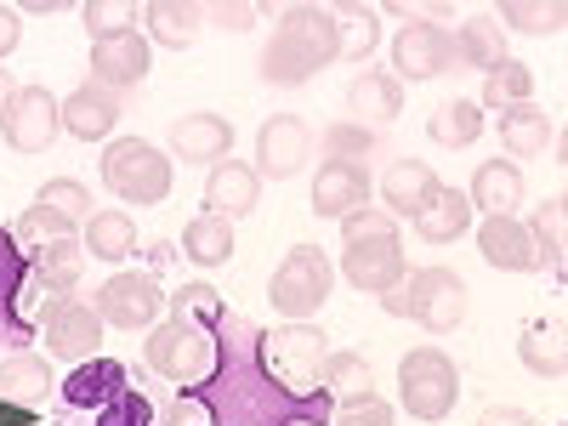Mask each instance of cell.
Masks as SVG:
<instances>
[{"instance_id": "cell-10", "label": "cell", "mask_w": 568, "mask_h": 426, "mask_svg": "<svg viewBox=\"0 0 568 426\" xmlns=\"http://www.w3.org/2000/svg\"><path fill=\"white\" fill-rule=\"evenodd\" d=\"M329 291H336V267H329V256L318 251V245H296L291 256L278 262V273H273V284H267V296H273V313H284V318H313L324 302H329Z\"/></svg>"}, {"instance_id": "cell-28", "label": "cell", "mask_w": 568, "mask_h": 426, "mask_svg": "<svg viewBox=\"0 0 568 426\" xmlns=\"http://www.w3.org/2000/svg\"><path fill=\"white\" fill-rule=\"evenodd\" d=\"M466 227H471V200H466V187H438V194L426 200V211L415 216V233H420L426 245H455Z\"/></svg>"}, {"instance_id": "cell-29", "label": "cell", "mask_w": 568, "mask_h": 426, "mask_svg": "<svg viewBox=\"0 0 568 426\" xmlns=\"http://www.w3.org/2000/svg\"><path fill=\"white\" fill-rule=\"evenodd\" d=\"M142 18H149V45H194L200 29H205V7H194V0H154V7H142Z\"/></svg>"}, {"instance_id": "cell-24", "label": "cell", "mask_w": 568, "mask_h": 426, "mask_svg": "<svg viewBox=\"0 0 568 426\" xmlns=\"http://www.w3.org/2000/svg\"><path fill=\"white\" fill-rule=\"evenodd\" d=\"M438 176H433V165L426 160H393L387 165V176H382V200H387V216H420L426 211V200L438 194Z\"/></svg>"}, {"instance_id": "cell-47", "label": "cell", "mask_w": 568, "mask_h": 426, "mask_svg": "<svg viewBox=\"0 0 568 426\" xmlns=\"http://www.w3.org/2000/svg\"><path fill=\"white\" fill-rule=\"evenodd\" d=\"M262 7H251V0H216V7H205V23H216L222 34H245L256 29Z\"/></svg>"}, {"instance_id": "cell-22", "label": "cell", "mask_w": 568, "mask_h": 426, "mask_svg": "<svg viewBox=\"0 0 568 426\" xmlns=\"http://www.w3.org/2000/svg\"><path fill=\"white\" fill-rule=\"evenodd\" d=\"M58 109H63V131L80 136V142H103L120 125V98H114V91H103L98 80L74 85V98L58 103Z\"/></svg>"}, {"instance_id": "cell-51", "label": "cell", "mask_w": 568, "mask_h": 426, "mask_svg": "<svg viewBox=\"0 0 568 426\" xmlns=\"http://www.w3.org/2000/svg\"><path fill=\"white\" fill-rule=\"evenodd\" d=\"M12 91H18V85H12V74H7V63H0V114H7V103H12Z\"/></svg>"}, {"instance_id": "cell-33", "label": "cell", "mask_w": 568, "mask_h": 426, "mask_svg": "<svg viewBox=\"0 0 568 426\" xmlns=\"http://www.w3.org/2000/svg\"><path fill=\"white\" fill-rule=\"evenodd\" d=\"M500 142H506V154H546L557 142V125L546 120V109L517 103V109L500 114Z\"/></svg>"}, {"instance_id": "cell-2", "label": "cell", "mask_w": 568, "mask_h": 426, "mask_svg": "<svg viewBox=\"0 0 568 426\" xmlns=\"http://www.w3.org/2000/svg\"><path fill=\"white\" fill-rule=\"evenodd\" d=\"M58 426H165L160 393L120 358H85L58 382Z\"/></svg>"}, {"instance_id": "cell-15", "label": "cell", "mask_w": 568, "mask_h": 426, "mask_svg": "<svg viewBox=\"0 0 568 426\" xmlns=\"http://www.w3.org/2000/svg\"><path fill=\"white\" fill-rule=\"evenodd\" d=\"M455 63V45H449V29L438 23H404V34L393 40V80L404 85H420V80H438L444 69Z\"/></svg>"}, {"instance_id": "cell-9", "label": "cell", "mask_w": 568, "mask_h": 426, "mask_svg": "<svg viewBox=\"0 0 568 426\" xmlns=\"http://www.w3.org/2000/svg\"><path fill=\"white\" fill-rule=\"evenodd\" d=\"M103 187L131 205H160L171 194V160L142 136H120L103 154Z\"/></svg>"}, {"instance_id": "cell-50", "label": "cell", "mask_w": 568, "mask_h": 426, "mask_svg": "<svg viewBox=\"0 0 568 426\" xmlns=\"http://www.w3.org/2000/svg\"><path fill=\"white\" fill-rule=\"evenodd\" d=\"M478 426H535V415H524V409H484Z\"/></svg>"}, {"instance_id": "cell-52", "label": "cell", "mask_w": 568, "mask_h": 426, "mask_svg": "<svg viewBox=\"0 0 568 426\" xmlns=\"http://www.w3.org/2000/svg\"><path fill=\"white\" fill-rule=\"evenodd\" d=\"M284 426H329V420H284Z\"/></svg>"}, {"instance_id": "cell-39", "label": "cell", "mask_w": 568, "mask_h": 426, "mask_svg": "<svg viewBox=\"0 0 568 426\" xmlns=\"http://www.w3.org/2000/svg\"><path fill=\"white\" fill-rule=\"evenodd\" d=\"M69 233H74V222H69L63 211H52V205H40V200L12 222V240H18L29 256H34L40 245H52V240H69Z\"/></svg>"}, {"instance_id": "cell-31", "label": "cell", "mask_w": 568, "mask_h": 426, "mask_svg": "<svg viewBox=\"0 0 568 426\" xmlns=\"http://www.w3.org/2000/svg\"><path fill=\"white\" fill-rule=\"evenodd\" d=\"M45 382H52L45 358H34V353L0 358V398H7V404H18V409H40V404H45Z\"/></svg>"}, {"instance_id": "cell-43", "label": "cell", "mask_w": 568, "mask_h": 426, "mask_svg": "<svg viewBox=\"0 0 568 426\" xmlns=\"http://www.w3.org/2000/svg\"><path fill=\"white\" fill-rule=\"evenodd\" d=\"M535 245H546V262H551V273L562 278V245H568V205H562V194H551L546 205H540V216H535Z\"/></svg>"}, {"instance_id": "cell-34", "label": "cell", "mask_w": 568, "mask_h": 426, "mask_svg": "<svg viewBox=\"0 0 568 426\" xmlns=\"http://www.w3.org/2000/svg\"><path fill=\"white\" fill-rule=\"evenodd\" d=\"M182 256L187 262H200V267H222L233 256V222L227 216H194L182 227Z\"/></svg>"}, {"instance_id": "cell-36", "label": "cell", "mask_w": 568, "mask_h": 426, "mask_svg": "<svg viewBox=\"0 0 568 426\" xmlns=\"http://www.w3.org/2000/svg\"><path fill=\"white\" fill-rule=\"evenodd\" d=\"M375 375H369V358L358 353H329L324 369H318V387L329 393V404H353V398H369L375 387Z\"/></svg>"}, {"instance_id": "cell-17", "label": "cell", "mask_w": 568, "mask_h": 426, "mask_svg": "<svg viewBox=\"0 0 568 426\" xmlns=\"http://www.w3.org/2000/svg\"><path fill=\"white\" fill-rule=\"evenodd\" d=\"M149 69H154V45H149V34H136V29L91 45V80H98L103 91L142 85V80H149Z\"/></svg>"}, {"instance_id": "cell-14", "label": "cell", "mask_w": 568, "mask_h": 426, "mask_svg": "<svg viewBox=\"0 0 568 426\" xmlns=\"http://www.w3.org/2000/svg\"><path fill=\"white\" fill-rule=\"evenodd\" d=\"M342 273H347L353 291H364V296H387L393 284L409 273L398 233H375V240H347V251H342Z\"/></svg>"}, {"instance_id": "cell-40", "label": "cell", "mask_w": 568, "mask_h": 426, "mask_svg": "<svg viewBox=\"0 0 568 426\" xmlns=\"http://www.w3.org/2000/svg\"><path fill=\"white\" fill-rule=\"evenodd\" d=\"M529 91H535V74L506 58L495 74H484V103L478 109H517V103H529Z\"/></svg>"}, {"instance_id": "cell-19", "label": "cell", "mask_w": 568, "mask_h": 426, "mask_svg": "<svg viewBox=\"0 0 568 426\" xmlns=\"http://www.w3.org/2000/svg\"><path fill=\"white\" fill-rule=\"evenodd\" d=\"M369 200V165H342V160H324L313 176V211L324 222H342L353 211H364Z\"/></svg>"}, {"instance_id": "cell-7", "label": "cell", "mask_w": 568, "mask_h": 426, "mask_svg": "<svg viewBox=\"0 0 568 426\" xmlns=\"http://www.w3.org/2000/svg\"><path fill=\"white\" fill-rule=\"evenodd\" d=\"M324 358H329V336L318 324H284V329H273V336L262 329V369L273 375L284 393L313 398Z\"/></svg>"}, {"instance_id": "cell-45", "label": "cell", "mask_w": 568, "mask_h": 426, "mask_svg": "<svg viewBox=\"0 0 568 426\" xmlns=\"http://www.w3.org/2000/svg\"><path fill=\"white\" fill-rule=\"evenodd\" d=\"M40 205H52V211H63L69 222H91V194L80 182H69V176H58V182H45L40 187Z\"/></svg>"}, {"instance_id": "cell-38", "label": "cell", "mask_w": 568, "mask_h": 426, "mask_svg": "<svg viewBox=\"0 0 568 426\" xmlns=\"http://www.w3.org/2000/svg\"><path fill=\"white\" fill-rule=\"evenodd\" d=\"M495 23L500 29H517V34H562V23H568V7L562 0H506V7L495 12Z\"/></svg>"}, {"instance_id": "cell-25", "label": "cell", "mask_w": 568, "mask_h": 426, "mask_svg": "<svg viewBox=\"0 0 568 426\" xmlns=\"http://www.w3.org/2000/svg\"><path fill=\"white\" fill-rule=\"evenodd\" d=\"M471 211H489V216H511L517 205H524V171L506 165V160H484L478 176H471L466 187Z\"/></svg>"}, {"instance_id": "cell-18", "label": "cell", "mask_w": 568, "mask_h": 426, "mask_svg": "<svg viewBox=\"0 0 568 426\" xmlns=\"http://www.w3.org/2000/svg\"><path fill=\"white\" fill-rule=\"evenodd\" d=\"M171 154H182V165H222L233 154V125L211 109L171 120Z\"/></svg>"}, {"instance_id": "cell-23", "label": "cell", "mask_w": 568, "mask_h": 426, "mask_svg": "<svg viewBox=\"0 0 568 426\" xmlns=\"http://www.w3.org/2000/svg\"><path fill=\"white\" fill-rule=\"evenodd\" d=\"M256 194H262V176H256V165H240V160H222V165H211V176H205V205H211V216H251L256 211Z\"/></svg>"}, {"instance_id": "cell-30", "label": "cell", "mask_w": 568, "mask_h": 426, "mask_svg": "<svg viewBox=\"0 0 568 426\" xmlns=\"http://www.w3.org/2000/svg\"><path fill=\"white\" fill-rule=\"evenodd\" d=\"M517 358H524L535 375H546V382H562V369H568L562 324H557V318H535L524 336H517Z\"/></svg>"}, {"instance_id": "cell-13", "label": "cell", "mask_w": 568, "mask_h": 426, "mask_svg": "<svg viewBox=\"0 0 568 426\" xmlns=\"http://www.w3.org/2000/svg\"><path fill=\"white\" fill-rule=\"evenodd\" d=\"M165 307V291L154 273H114L98 291V318L114 329H154Z\"/></svg>"}, {"instance_id": "cell-5", "label": "cell", "mask_w": 568, "mask_h": 426, "mask_svg": "<svg viewBox=\"0 0 568 426\" xmlns=\"http://www.w3.org/2000/svg\"><path fill=\"white\" fill-rule=\"evenodd\" d=\"M216 324H194V318H176V313L165 324H154L149 329V369L160 382H176V393H194L216 369Z\"/></svg>"}, {"instance_id": "cell-48", "label": "cell", "mask_w": 568, "mask_h": 426, "mask_svg": "<svg viewBox=\"0 0 568 426\" xmlns=\"http://www.w3.org/2000/svg\"><path fill=\"white\" fill-rule=\"evenodd\" d=\"M375 233H398L387 211H369V205H364V211L342 216V245H347V240H375Z\"/></svg>"}, {"instance_id": "cell-44", "label": "cell", "mask_w": 568, "mask_h": 426, "mask_svg": "<svg viewBox=\"0 0 568 426\" xmlns=\"http://www.w3.org/2000/svg\"><path fill=\"white\" fill-rule=\"evenodd\" d=\"M171 313L194 318V324H216L227 313V302L216 296V284H182V291H171Z\"/></svg>"}, {"instance_id": "cell-4", "label": "cell", "mask_w": 568, "mask_h": 426, "mask_svg": "<svg viewBox=\"0 0 568 426\" xmlns=\"http://www.w3.org/2000/svg\"><path fill=\"white\" fill-rule=\"evenodd\" d=\"M52 307L34 284L29 251L12 240V227H0V353H29L40 336V313Z\"/></svg>"}, {"instance_id": "cell-26", "label": "cell", "mask_w": 568, "mask_h": 426, "mask_svg": "<svg viewBox=\"0 0 568 426\" xmlns=\"http://www.w3.org/2000/svg\"><path fill=\"white\" fill-rule=\"evenodd\" d=\"M29 267H34V284L45 291V302H63L74 284H80V273H85V245L52 240V245H40V251L29 256Z\"/></svg>"}, {"instance_id": "cell-6", "label": "cell", "mask_w": 568, "mask_h": 426, "mask_svg": "<svg viewBox=\"0 0 568 426\" xmlns=\"http://www.w3.org/2000/svg\"><path fill=\"white\" fill-rule=\"evenodd\" d=\"M382 307L393 318H415L433 336H449V329L466 318V278L455 267H420L409 278H398L393 291L382 296Z\"/></svg>"}, {"instance_id": "cell-20", "label": "cell", "mask_w": 568, "mask_h": 426, "mask_svg": "<svg viewBox=\"0 0 568 426\" xmlns=\"http://www.w3.org/2000/svg\"><path fill=\"white\" fill-rule=\"evenodd\" d=\"M478 251H484V262L500 267V273H535V267H540L535 233L517 222V216H484V227H478Z\"/></svg>"}, {"instance_id": "cell-37", "label": "cell", "mask_w": 568, "mask_h": 426, "mask_svg": "<svg viewBox=\"0 0 568 426\" xmlns=\"http://www.w3.org/2000/svg\"><path fill=\"white\" fill-rule=\"evenodd\" d=\"M329 18H336V45L347 63H364L375 52V40H382V18H375V7H329Z\"/></svg>"}, {"instance_id": "cell-16", "label": "cell", "mask_w": 568, "mask_h": 426, "mask_svg": "<svg viewBox=\"0 0 568 426\" xmlns=\"http://www.w3.org/2000/svg\"><path fill=\"white\" fill-rule=\"evenodd\" d=\"M307 154H313V131H307V120H296V114H273V120L256 131V176L284 182V176H296V171L307 165Z\"/></svg>"}, {"instance_id": "cell-27", "label": "cell", "mask_w": 568, "mask_h": 426, "mask_svg": "<svg viewBox=\"0 0 568 426\" xmlns=\"http://www.w3.org/2000/svg\"><path fill=\"white\" fill-rule=\"evenodd\" d=\"M449 45H455V63H466V69H484V74H495V69L506 63V29L495 23V12H484V18H466V23L449 34Z\"/></svg>"}, {"instance_id": "cell-41", "label": "cell", "mask_w": 568, "mask_h": 426, "mask_svg": "<svg viewBox=\"0 0 568 426\" xmlns=\"http://www.w3.org/2000/svg\"><path fill=\"white\" fill-rule=\"evenodd\" d=\"M324 154L342 160V165H369V154H382V136L364 131V125H353V120H342V125L324 131Z\"/></svg>"}, {"instance_id": "cell-46", "label": "cell", "mask_w": 568, "mask_h": 426, "mask_svg": "<svg viewBox=\"0 0 568 426\" xmlns=\"http://www.w3.org/2000/svg\"><path fill=\"white\" fill-rule=\"evenodd\" d=\"M329 426H393V409L382 398H353V404H336L329 409Z\"/></svg>"}, {"instance_id": "cell-3", "label": "cell", "mask_w": 568, "mask_h": 426, "mask_svg": "<svg viewBox=\"0 0 568 426\" xmlns=\"http://www.w3.org/2000/svg\"><path fill=\"white\" fill-rule=\"evenodd\" d=\"M336 58H342V45H336V18H329V7H284L267 52H262V80L296 91Z\"/></svg>"}, {"instance_id": "cell-11", "label": "cell", "mask_w": 568, "mask_h": 426, "mask_svg": "<svg viewBox=\"0 0 568 426\" xmlns=\"http://www.w3.org/2000/svg\"><path fill=\"white\" fill-rule=\"evenodd\" d=\"M40 342H45V358H69V364H85L98 358V342H103V318L91 302H52L40 313Z\"/></svg>"}, {"instance_id": "cell-42", "label": "cell", "mask_w": 568, "mask_h": 426, "mask_svg": "<svg viewBox=\"0 0 568 426\" xmlns=\"http://www.w3.org/2000/svg\"><path fill=\"white\" fill-rule=\"evenodd\" d=\"M80 18H85V34H91V45L98 40H114V34H125V29H136V7L131 0H85L80 7Z\"/></svg>"}, {"instance_id": "cell-32", "label": "cell", "mask_w": 568, "mask_h": 426, "mask_svg": "<svg viewBox=\"0 0 568 426\" xmlns=\"http://www.w3.org/2000/svg\"><path fill=\"white\" fill-rule=\"evenodd\" d=\"M484 131V109L471 103V98H449L433 109V120H426V136L438 142V149H471Z\"/></svg>"}, {"instance_id": "cell-1", "label": "cell", "mask_w": 568, "mask_h": 426, "mask_svg": "<svg viewBox=\"0 0 568 426\" xmlns=\"http://www.w3.org/2000/svg\"><path fill=\"white\" fill-rule=\"evenodd\" d=\"M329 393L313 398L284 393L262 369V329L245 313H222L216 324V369L194 393H176L171 426H284V420H329Z\"/></svg>"}, {"instance_id": "cell-8", "label": "cell", "mask_w": 568, "mask_h": 426, "mask_svg": "<svg viewBox=\"0 0 568 426\" xmlns=\"http://www.w3.org/2000/svg\"><path fill=\"white\" fill-rule=\"evenodd\" d=\"M398 398L415 420H449L460 398V369L444 347H415L398 364Z\"/></svg>"}, {"instance_id": "cell-12", "label": "cell", "mask_w": 568, "mask_h": 426, "mask_svg": "<svg viewBox=\"0 0 568 426\" xmlns=\"http://www.w3.org/2000/svg\"><path fill=\"white\" fill-rule=\"evenodd\" d=\"M0 131H7V142L18 154H45L63 131V109L45 85H18L7 114H0Z\"/></svg>"}, {"instance_id": "cell-49", "label": "cell", "mask_w": 568, "mask_h": 426, "mask_svg": "<svg viewBox=\"0 0 568 426\" xmlns=\"http://www.w3.org/2000/svg\"><path fill=\"white\" fill-rule=\"evenodd\" d=\"M18 40H23V18H18V7H0V58H12V52H18Z\"/></svg>"}, {"instance_id": "cell-35", "label": "cell", "mask_w": 568, "mask_h": 426, "mask_svg": "<svg viewBox=\"0 0 568 426\" xmlns=\"http://www.w3.org/2000/svg\"><path fill=\"white\" fill-rule=\"evenodd\" d=\"M85 251L98 262H125L136 251V222L125 211H91L85 222Z\"/></svg>"}, {"instance_id": "cell-21", "label": "cell", "mask_w": 568, "mask_h": 426, "mask_svg": "<svg viewBox=\"0 0 568 426\" xmlns=\"http://www.w3.org/2000/svg\"><path fill=\"white\" fill-rule=\"evenodd\" d=\"M347 109H353V125L364 131H382L404 114V85L382 69H364L353 85H347Z\"/></svg>"}]
</instances>
